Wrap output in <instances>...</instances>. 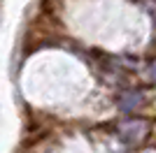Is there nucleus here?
<instances>
[{"mask_svg": "<svg viewBox=\"0 0 156 153\" xmlns=\"http://www.w3.org/2000/svg\"><path fill=\"white\" fill-rule=\"evenodd\" d=\"M149 121H144V118H133V121L128 123H121V127H119V137L128 144V146H135V144H140V141L147 137V132H149Z\"/></svg>", "mask_w": 156, "mask_h": 153, "instance_id": "nucleus-1", "label": "nucleus"}, {"mask_svg": "<svg viewBox=\"0 0 156 153\" xmlns=\"http://www.w3.org/2000/svg\"><path fill=\"white\" fill-rule=\"evenodd\" d=\"M117 104L121 111H135L144 104V93L137 88H126L121 95L117 97Z\"/></svg>", "mask_w": 156, "mask_h": 153, "instance_id": "nucleus-2", "label": "nucleus"}, {"mask_svg": "<svg viewBox=\"0 0 156 153\" xmlns=\"http://www.w3.org/2000/svg\"><path fill=\"white\" fill-rule=\"evenodd\" d=\"M151 72H154V79H156V65H154V70H151Z\"/></svg>", "mask_w": 156, "mask_h": 153, "instance_id": "nucleus-3", "label": "nucleus"}]
</instances>
